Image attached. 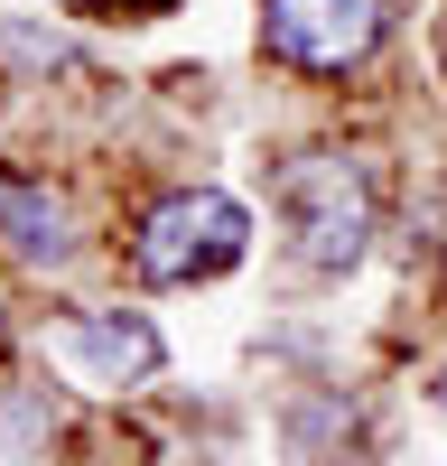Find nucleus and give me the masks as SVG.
<instances>
[{"label": "nucleus", "instance_id": "f257e3e1", "mask_svg": "<svg viewBox=\"0 0 447 466\" xmlns=\"http://www.w3.org/2000/svg\"><path fill=\"white\" fill-rule=\"evenodd\" d=\"M243 243H252V215L224 197V187H177V197H159L149 224L131 233V270L149 289H186V280L233 270Z\"/></svg>", "mask_w": 447, "mask_h": 466}, {"label": "nucleus", "instance_id": "f03ea898", "mask_svg": "<svg viewBox=\"0 0 447 466\" xmlns=\"http://www.w3.org/2000/svg\"><path fill=\"white\" fill-rule=\"evenodd\" d=\"M280 197L298 224V252L308 270H354L363 261V233H372V177L345 149H308V159L280 168Z\"/></svg>", "mask_w": 447, "mask_h": 466}, {"label": "nucleus", "instance_id": "7ed1b4c3", "mask_svg": "<svg viewBox=\"0 0 447 466\" xmlns=\"http://www.w3.org/2000/svg\"><path fill=\"white\" fill-rule=\"evenodd\" d=\"M392 0H261V47L308 75H345L382 47Z\"/></svg>", "mask_w": 447, "mask_h": 466}, {"label": "nucleus", "instance_id": "20e7f679", "mask_svg": "<svg viewBox=\"0 0 447 466\" xmlns=\"http://www.w3.org/2000/svg\"><path fill=\"white\" fill-rule=\"evenodd\" d=\"M47 345L74 364V382H94V392H131V382H149V373L168 364V345H159V327H149L140 308H94V318H65Z\"/></svg>", "mask_w": 447, "mask_h": 466}, {"label": "nucleus", "instance_id": "39448f33", "mask_svg": "<svg viewBox=\"0 0 447 466\" xmlns=\"http://www.w3.org/2000/svg\"><path fill=\"white\" fill-rule=\"evenodd\" d=\"M0 243L28 270H65L74 261V206L37 177H0Z\"/></svg>", "mask_w": 447, "mask_h": 466}, {"label": "nucleus", "instance_id": "423d86ee", "mask_svg": "<svg viewBox=\"0 0 447 466\" xmlns=\"http://www.w3.org/2000/svg\"><path fill=\"white\" fill-rule=\"evenodd\" d=\"M65 10H131V19H149V10H168V0H65Z\"/></svg>", "mask_w": 447, "mask_h": 466}, {"label": "nucleus", "instance_id": "0eeeda50", "mask_svg": "<svg viewBox=\"0 0 447 466\" xmlns=\"http://www.w3.org/2000/svg\"><path fill=\"white\" fill-rule=\"evenodd\" d=\"M438 410H447V373H438Z\"/></svg>", "mask_w": 447, "mask_h": 466}]
</instances>
